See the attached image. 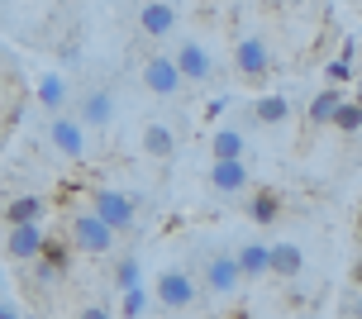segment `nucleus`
I'll use <instances>...</instances> for the list:
<instances>
[{"mask_svg":"<svg viewBox=\"0 0 362 319\" xmlns=\"http://www.w3.org/2000/svg\"><path fill=\"white\" fill-rule=\"evenodd\" d=\"M90 214L105 219L115 233H129L139 210H134V200H129L124 191H115V186H95V191H90Z\"/></svg>","mask_w":362,"mask_h":319,"instance_id":"nucleus-1","label":"nucleus"},{"mask_svg":"<svg viewBox=\"0 0 362 319\" xmlns=\"http://www.w3.org/2000/svg\"><path fill=\"white\" fill-rule=\"evenodd\" d=\"M234 67L243 81H262V76H272V48L262 34H243L234 43Z\"/></svg>","mask_w":362,"mask_h":319,"instance_id":"nucleus-2","label":"nucleus"},{"mask_svg":"<svg viewBox=\"0 0 362 319\" xmlns=\"http://www.w3.org/2000/svg\"><path fill=\"white\" fill-rule=\"evenodd\" d=\"M72 248H81L86 257H105L115 248V229H110L105 219H95V214H76L72 219Z\"/></svg>","mask_w":362,"mask_h":319,"instance_id":"nucleus-3","label":"nucleus"},{"mask_svg":"<svg viewBox=\"0 0 362 319\" xmlns=\"http://www.w3.org/2000/svg\"><path fill=\"white\" fill-rule=\"evenodd\" d=\"M48 143H53L62 158H86V124L76 120V115H62L57 110L53 120H48Z\"/></svg>","mask_w":362,"mask_h":319,"instance_id":"nucleus-4","label":"nucleus"},{"mask_svg":"<svg viewBox=\"0 0 362 319\" xmlns=\"http://www.w3.org/2000/svg\"><path fill=\"white\" fill-rule=\"evenodd\" d=\"M153 301L167 305V310H186V305H196V282H191V272H181V267H167L158 286H153Z\"/></svg>","mask_w":362,"mask_h":319,"instance_id":"nucleus-5","label":"nucleus"},{"mask_svg":"<svg viewBox=\"0 0 362 319\" xmlns=\"http://www.w3.org/2000/svg\"><path fill=\"white\" fill-rule=\"evenodd\" d=\"M172 62H177L181 81H196V86L215 76V57L205 53V43H196V38H181V43H177V57H172Z\"/></svg>","mask_w":362,"mask_h":319,"instance_id":"nucleus-6","label":"nucleus"},{"mask_svg":"<svg viewBox=\"0 0 362 319\" xmlns=\"http://www.w3.org/2000/svg\"><path fill=\"white\" fill-rule=\"evenodd\" d=\"M177 5L172 0H144V10H139V29H144V38H172L177 34Z\"/></svg>","mask_w":362,"mask_h":319,"instance_id":"nucleus-7","label":"nucleus"},{"mask_svg":"<svg viewBox=\"0 0 362 319\" xmlns=\"http://www.w3.org/2000/svg\"><path fill=\"white\" fill-rule=\"evenodd\" d=\"M43 243H48L43 224H10V233H5V253L15 262H34L38 253H43Z\"/></svg>","mask_w":362,"mask_h":319,"instance_id":"nucleus-8","label":"nucleus"},{"mask_svg":"<svg viewBox=\"0 0 362 319\" xmlns=\"http://www.w3.org/2000/svg\"><path fill=\"white\" fill-rule=\"evenodd\" d=\"M67 257H72V243H62V238H48V243H43V253L34 257V282H38V286L62 282V272H67Z\"/></svg>","mask_w":362,"mask_h":319,"instance_id":"nucleus-9","label":"nucleus"},{"mask_svg":"<svg viewBox=\"0 0 362 319\" xmlns=\"http://www.w3.org/2000/svg\"><path fill=\"white\" fill-rule=\"evenodd\" d=\"M144 86L153 91V95H167V100H172V95H181L186 81H181V71H177L172 57H148L144 62Z\"/></svg>","mask_w":362,"mask_h":319,"instance_id":"nucleus-10","label":"nucleus"},{"mask_svg":"<svg viewBox=\"0 0 362 319\" xmlns=\"http://www.w3.org/2000/svg\"><path fill=\"white\" fill-rule=\"evenodd\" d=\"M238 282H243V277H238V262L229 253H215V257L205 262V291H210V296H234Z\"/></svg>","mask_w":362,"mask_h":319,"instance_id":"nucleus-11","label":"nucleus"},{"mask_svg":"<svg viewBox=\"0 0 362 319\" xmlns=\"http://www.w3.org/2000/svg\"><path fill=\"white\" fill-rule=\"evenodd\" d=\"M76 120L90 129H110V120H115V95L110 91H86L81 95V105H76Z\"/></svg>","mask_w":362,"mask_h":319,"instance_id":"nucleus-12","label":"nucleus"},{"mask_svg":"<svg viewBox=\"0 0 362 319\" xmlns=\"http://www.w3.org/2000/svg\"><path fill=\"white\" fill-rule=\"evenodd\" d=\"M210 186H215L219 195H238L248 186V162L243 158H224V162L210 158Z\"/></svg>","mask_w":362,"mask_h":319,"instance_id":"nucleus-13","label":"nucleus"},{"mask_svg":"<svg viewBox=\"0 0 362 319\" xmlns=\"http://www.w3.org/2000/svg\"><path fill=\"white\" fill-rule=\"evenodd\" d=\"M267 272L281 277V282H296L305 272V253L296 248V243H267Z\"/></svg>","mask_w":362,"mask_h":319,"instance_id":"nucleus-14","label":"nucleus"},{"mask_svg":"<svg viewBox=\"0 0 362 319\" xmlns=\"http://www.w3.org/2000/svg\"><path fill=\"white\" fill-rule=\"evenodd\" d=\"M139 148H144L148 158H158V162L177 158V129L163 124V120H148V124H144V139H139Z\"/></svg>","mask_w":362,"mask_h":319,"instance_id":"nucleus-15","label":"nucleus"},{"mask_svg":"<svg viewBox=\"0 0 362 319\" xmlns=\"http://www.w3.org/2000/svg\"><path fill=\"white\" fill-rule=\"evenodd\" d=\"M5 224H43V214H48V200L43 195H15V200H5Z\"/></svg>","mask_w":362,"mask_h":319,"instance_id":"nucleus-16","label":"nucleus"},{"mask_svg":"<svg viewBox=\"0 0 362 319\" xmlns=\"http://www.w3.org/2000/svg\"><path fill=\"white\" fill-rule=\"evenodd\" d=\"M38 105L57 115V110H67V76L62 71H43L38 76Z\"/></svg>","mask_w":362,"mask_h":319,"instance_id":"nucleus-17","label":"nucleus"},{"mask_svg":"<svg viewBox=\"0 0 362 319\" xmlns=\"http://www.w3.org/2000/svg\"><path fill=\"white\" fill-rule=\"evenodd\" d=\"M234 262H238V277H248V282L267 277V243H243L234 253Z\"/></svg>","mask_w":362,"mask_h":319,"instance_id":"nucleus-18","label":"nucleus"},{"mask_svg":"<svg viewBox=\"0 0 362 319\" xmlns=\"http://www.w3.org/2000/svg\"><path fill=\"white\" fill-rule=\"evenodd\" d=\"M243 148H248V139L238 134V129H219L215 139H210V158L224 162V158H243Z\"/></svg>","mask_w":362,"mask_h":319,"instance_id":"nucleus-19","label":"nucleus"},{"mask_svg":"<svg viewBox=\"0 0 362 319\" xmlns=\"http://www.w3.org/2000/svg\"><path fill=\"white\" fill-rule=\"evenodd\" d=\"M286 115H291V100L286 95H262L253 105V120L257 124H286Z\"/></svg>","mask_w":362,"mask_h":319,"instance_id":"nucleus-20","label":"nucleus"},{"mask_svg":"<svg viewBox=\"0 0 362 319\" xmlns=\"http://www.w3.org/2000/svg\"><path fill=\"white\" fill-rule=\"evenodd\" d=\"M248 214H253V224H276V214H281L276 191H257L253 200H248Z\"/></svg>","mask_w":362,"mask_h":319,"instance_id":"nucleus-21","label":"nucleus"},{"mask_svg":"<svg viewBox=\"0 0 362 319\" xmlns=\"http://www.w3.org/2000/svg\"><path fill=\"white\" fill-rule=\"evenodd\" d=\"M339 100H344L339 86H325L315 100H310V124H329V120H334V110H339Z\"/></svg>","mask_w":362,"mask_h":319,"instance_id":"nucleus-22","label":"nucleus"},{"mask_svg":"<svg viewBox=\"0 0 362 319\" xmlns=\"http://www.w3.org/2000/svg\"><path fill=\"white\" fill-rule=\"evenodd\" d=\"M148 305H153V296H148L144 286H129V291H119V315H124V319H144Z\"/></svg>","mask_w":362,"mask_h":319,"instance_id":"nucleus-23","label":"nucleus"},{"mask_svg":"<svg viewBox=\"0 0 362 319\" xmlns=\"http://www.w3.org/2000/svg\"><path fill=\"white\" fill-rule=\"evenodd\" d=\"M329 124L339 129V134H358V129H362V105H358V100H339V110H334Z\"/></svg>","mask_w":362,"mask_h":319,"instance_id":"nucleus-24","label":"nucleus"},{"mask_svg":"<svg viewBox=\"0 0 362 319\" xmlns=\"http://www.w3.org/2000/svg\"><path fill=\"white\" fill-rule=\"evenodd\" d=\"M139 277H144V262H139V257H119V262H115V286H119V291L139 286Z\"/></svg>","mask_w":362,"mask_h":319,"instance_id":"nucleus-25","label":"nucleus"},{"mask_svg":"<svg viewBox=\"0 0 362 319\" xmlns=\"http://www.w3.org/2000/svg\"><path fill=\"white\" fill-rule=\"evenodd\" d=\"M325 76H329V86H344L348 76H358V71H353V62H348V57L339 53V57H334V62L325 67Z\"/></svg>","mask_w":362,"mask_h":319,"instance_id":"nucleus-26","label":"nucleus"},{"mask_svg":"<svg viewBox=\"0 0 362 319\" xmlns=\"http://www.w3.org/2000/svg\"><path fill=\"white\" fill-rule=\"evenodd\" d=\"M0 319H24V315H19V305H15V301H5V291H0Z\"/></svg>","mask_w":362,"mask_h":319,"instance_id":"nucleus-27","label":"nucleus"},{"mask_svg":"<svg viewBox=\"0 0 362 319\" xmlns=\"http://www.w3.org/2000/svg\"><path fill=\"white\" fill-rule=\"evenodd\" d=\"M76 319H115V315H110L105 305H86V310H81V315H76Z\"/></svg>","mask_w":362,"mask_h":319,"instance_id":"nucleus-28","label":"nucleus"},{"mask_svg":"<svg viewBox=\"0 0 362 319\" xmlns=\"http://www.w3.org/2000/svg\"><path fill=\"white\" fill-rule=\"evenodd\" d=\"M344 319H362V301H348L344 305Z\"/></svg>","mask_w":362,"mask_h":319,"instance_id":"nucleus-29","label":"nucleus"},{"mask_svg":"<svg viewBox=\"0 0 362 319\" xmlns=\"http://www.w3.org/2000/svg\"><path fill=\"white\" fill-rule=\"evenodd\" d=\"M353 286H362V257L353 262Z\"/></svg>","mask_w":362,"mask_h":319,"instance_id":"nucleus-30","label":"nucleus"},{"mask_svg":"<svg viewBox=\"0 0 362 319\" xmlns=\"http://www.w3.org/2000/svg\"><path fill=\"white\" fill-rule=\"evenodd\" d=\"M358 105H362V71H358Z\"/></svg>","mask_w":362,"mask_h":319,"instance_id":"nucleus-31","label":"nucleus"},{"mask_svg":"<svg viewBox=\"0 0 362 319\" xmlns=\"http://www.w3.org/2000/svg\"><path fill=\"white\" fill-rule=\"evenodd\" d=\"M358 233H362V205H358Z\"/></svg>","mask_w":362,"mask_h":319,"instance_id":"nucleus-32","label":"nucleus"},{"mask_svg":"<svg viewBox=\"0 0 362 319\" xmlns=\"http://www.w3.org/2000/svg\"><path fill=\"white\" fill-rule=\"evenodd\" d=\"M0 291H5V272H0Z\"/></svg>","mask_w":362,"mask_h":319,"instance_id":"nucleus-33","label":"nucleus"},{"mask_svg":"<svg viewBox=\"0 0 362 319\" xmlns=\"http://www.w3.org/2000/svg\"><path fill=\"white\" fill-rule=\"evenodd\" d=\"M0 210H5V200H0Z\"/></svg>","mask_w":362,"mask_h":319,"instance_id":"nucleus-34","label":"nucleus"}]
</instances>
